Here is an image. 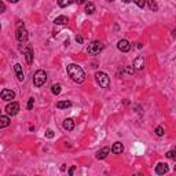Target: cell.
Listing matches in <instances>:
<instances>
[{
    "mask_svg": "<svg viewBox=\"0 0 176 176\" xmlns=\"http://www.w3.org/2000/svg\"><path fill=\"white\" fill-rule=\"evenodd\" d=\"M67 74H69V77L72 78L74 83H78V84L86 80V73H84V70L81 69L80 66L74 65V63H70V65L67 66Z\"/></svg>",
    "mask_w": 176,
    "mask_h": 176,
    "instance_id": "6da1fadb",
    "label": "cell"
},
{
    "mask_svg": "<svg viewBox=\"0 0 176 176\" xmlns=\"http://www.w3.org/2000/svg\"><path fill=\"white\" fill-rule=\"evenodd\" d=\"M15 37H17V40H18V42H21V43L26 42V40H28V37H29L28 30H26L25 25H23L21 21L17 22V34H15Z\"/></svg>",
    "mask_w": 176,
    "mask_h": 176,
    "instance_id": "7a4b0ae2",
    "label": "cell"
},
{
    "mask_svg": "<svg viewBox=\"0 0 176 176\" xmlns=\"http://www.w3.org/2000/svg\"><path fill=\"white\" fill-rule=\"evenodd\" d=\"M47 81V73L44 70H37L36 73L33 74V84L36 87H43Z\"/></svg>",
    "mask_w": 176,
    "mask_h": 176,
    "instance_id": "3957f363",
    "label": "cell"
},
{
    "mask_svg": "<svg viewBox=\"0 0 176 176\" xmlns=\"http://www.w3.org/2000/svg\"><path fill=\"white\" fill-rule=\"evenodd\" d=\"M95 78H96V83L99 84L102 88H109L110 87V78L106 73L103 72H98L95 74Z\"/></svg>",
    "mask_w": 176,
    "mask_h": 176,
    "instance_id": "277c9868",
    "label": "cell"
},
{
    "mask_svg": "<svg viewBox=\"0 0 176 176\" xmlns=\"http://www.w3.org/2000/svg\"><path fill=\"white\" fill-rule=\"evenodd\" d=\"M102 50H103V44H102V42L95 40V42H92L90 46H88V54L96 55V54H99Z\"/></svg>",
    "mask_w": 176,
    "mask_h": 176,
    "instance_id": "5b68a950",
    "label": "cell"
},
{
    "mask_svg": "<svg viewBox=\"0 0 176 176\" xmlns=\"http://www.w3.org/2000/svg\"><path fill=\"white\" fill-rule=\"evenodd\" d=\"M18 111H19V103H17V102H11V103H8L6 106V113L8 116H15V114H18Z\"/></svg>",
    "mask_w": 176,
    "mask_h": 176,
    "instance_id": "8992f818",
    "label": "cell"
},
{
    "mask_svg": "<svg viewBox=\"0 0 176 176\" xmlns=\"http://www.w3.org/2000/svg\"><path fill=\"white\" fill-rule=\"evenodd\" d=\"M0 96H2V99L3 101H6V102H10V101H13L14 98H15V92H14L13 90H3L2 92H0Z\"/></svg>",
    "mask_w": 176,
    "mask_h": 176,
    "instance_id": "52a82bcc",
    "label": "cell"
},
{
    "mask_svg": "<svg viewBox=\"0 0 176 176\" xmlns=\"http://www.w3.org/2000/svg\"><path fill=\"white\" fill-rule=\"evenodd\" d=\"M23 54H25L26 63H28V65H32V62H33V50H32L29 46H26L25 48H23Z\"/></svg>",
    "mask_w": 176,
    "mask_h": 176,
    "instance_id": "ba28073f",
    "label": "cell"
},
{
    "mask_svg": "<svg viewBox=\"0 0 176 176\" xmlns=\"http://www.w3.org/2000/svg\"><path fill=\"white\" fill-rule=\"evenodd\" d=\"M117 48L120 50V51H122V52H128L131 50V44L128 40H120L118 43H117Z\"/></svg>",
    "mask_w": 176,
    "mask_h": 176,
    "instance_id": "9c48e42d",
    "label": "cell"
},
{
    "mask_svg": "<svg viewBox=\"0 0 176 176\" xmlns=\"http://www.w3.org/2000/svg\"><path fill=\"white\" fill-rule=\"evenodd\" d=\"M168 165L164 162H158L157 166H155V174L157 175H165L166 172H168Z\"/></svg>",
    "mask_w": 176,
    "mask_h": 176,
    "instance_id": "30bf717a",
    "label": "cell"
},
{
    "mask_svg": "<svg viewBox=\"0 0 176 176\" xmlns=\"http://www.w3.org/2000/svg\"><path fill=\"white\" fill-rule=\"evenodd\" d=\"M143 66H145V58H143V55H139V57L135 58L134 67L136 70H140V69H143Z\"/></svg>",
    "mask_w": 176,
    "mask_h": 176,
    "instance_id": "8fae6325",
    "label": "cell"
},
{
    "mask_svg": "<svg viewBox=\"0 0 176 176\" xmlns=\"http://www.w3.org/2000/svg\"><path fill=\"white\" fill-rule=\"evenodd\" d=\"M14 69H15V74H17V78H18V81H23V72H22V66L19 65V63H15L14 65Z\"/></svg>",
    "mask_w": 176,
    "mask_h": 176,
    "instance_id": "7c38bea8",
    "label": "cell"
},
{
    "mask_svg": "<svg viewBox=\"0 0 176 176\" xmlns=\"http://www.w3.org/2000/svg\"><path fill=\"white\" fill-rule=\"evenodd\" d=\"M122 150H124V146H122L121 142H116L113 145V147H111V151H113L114 154H121Z\"/></svg>",
    "mask_w": 176,
    "mask_h": 176,
    "instance_id": "4fadbf2b",
    "label": "cell"
},
{
    "mask_svg": "<svg viewBox=\"0 0 176 176\" xmlns=\"http://www.w3.org/2000/svg\"><path fill=\"white\" fill-rule=\"evenodd\" d=\"M63 128H65L66 131L74 130V121H73V118H66L65 121H63Z\"/></svg>",
    "mask_w": 176,
    "mask_h": 176,
    "instance_id": "5bb4252c",
    "label": "cell"
},
{
    "mask_svg": "<svg viewBox=\"0 0 176 176\" xmlns=\"http://www.w3.org/2000/svg\"><path fill=\"white\" fill-rule=\"evenodd\" d=\"M109 153H110V149L109 147H103V149H101V150L98 151L96 158H98V160H103V158H106V155Z\"/></svg>",
    "mask_w": 176,
    "mask_h": 176,
    "instance_id": "9a60e30c",
    "label": "cell"
},
{
    "mask_svg": "<svg viewBox=\"0 0 176 176\" xmlns=\"http://www.w3.org/2000/svg\"><path fill=\"white\" fill-rule=\"evenodd\" d=\"M10 117L8 116H2L0 114V128H6V127H8L10 125Z\"/></svg>",
    "mask_w": 176,
    "mask_h": 176,
    "instance_id": "2e32d148",
    "label": "cell"
},
{
    "mask_svg": "<svg viewBox=\"0 0 176 176\" xmlns=\"http://www.w3.org/2000/svg\"><path fill=\"white\" fill-rule=\"evenodd\" d=\"M54 22H55V25H66V23L69 22V18L65 15H59L54 19Z\"/></svg>",
    "mask_w": 176,
    "mask_h": 176,
    "instance_id": "e0dca14e",
    "label": "cell"
},
{
    "mask_svg": "<svg viewBox=\"0 0 176 176\" xmlns=\"http://www.w3.org/2000/svg\"><path fill=\"white\" fill-rule=\"evenodd\" d=\"M70 106H72V102H69V101H59L57 103L58 109H69Z\"/></svg>",
    "mask_w": 176,
    "mask_h": 176,
    "instance_id": "ac0fdd59",
    "label": "cell"
},
{
    "mask_svg": "<svg viewBox=\"0 0 176 176\" xmlns=\"http://www.w3.org/2000/svg\"><path fill=\"white\" fill-rule=\"evenodd\" d=\"M61 91H62V87H61V84H54V86L51 87V92L54 94V95H59Z\"/></svg>",
    "mask_w": 176,
    "mask_h": 176,
    "instance_id": "d6986e66",
    "label": "cell"
},
{
    "mask_svg": "<svg viewBox=\"0 0 176 176\" xmlns=\"http://www.w3.org/2000/svg\"><path fill=\"white\" fill-rule=\"evenodd\" d=\"M73 2H74V0H58V6L62 7V8H65V7H67V6L72 4Z\"/></svg>",
    "mask_w": 176,
    "mask_h": 176,
    "instance_id": "ffe728a7",
    "label": "cell"
},
{
    "mask_svg": "<svg viewBox=\"0 0 176 176\" xmlns=\"http://www.w3.org/2000/svg\"><path fill=\"white\" fill-rule=\"evenodd\" d=\"M146 3L149 4V7H150L151 11H157L158 10V6H157V3H155L154 0H146Z\"/></svg>",
    "mask_w": 176,
    "mask_h": 176,
    "instance_id": "44dd1931",
    "label": "cell"
},
{
    "mask_svg": "<svg viewBox=\"0 0 176 176\" xmlns=\"http://www.w3.org/2000/svg\"><path fill=\"white\" fill-rule=\"evenodd\" d=\"M95 11V6L92 3H87L86 4V14H92Z\"/></svg>",
    "mask_w": 176,
    "mask_h": 176,
    "instance_id": "7402d4cb",
    "label": "cell"
},
{
    "mask_svg": "<svg viewBox=\"0 0 176 176\" xmlns=\"http://www.w3.org/2000/svg\"><path fill=\"white\" fill-rule=\"evenodd\" d=\"M132 2H134L135 4H136L138 7H140V8H143L146 6V0H132Z\"/></svg>",
    "mask_w": 176,
    "mask_h": 176,
    "instance_id": "603a6c76",
    "label": "cell"
},
{
    "mask_svg": "<svg viewBox=\"0 0 176 176\" xmlns=\"http://www.w3.org/2000/svg\"><path fill=\"white\" fill-rule=\"evenodd\" d=\"M155 134H157V136H164L165 130H164L162 127H157V128H155Z\"/></svg>",
    "mask_w": 176,
    "mask_h": 176,
    "instance_id": "cb8c5ba5",
    "label": "cell"
},
{
    "mask_svg": "<svg viewBox=\"0 0 176 176\" xmlns=\"http://www.w3.org/2000/svg\"><path fill=\"white\" fill-rule=\"evenodd\" d=\"M166 157H168V158H172V160H175V158H176V155H175V150L168 151V154H166Z\"/></svg>",
    "mask_w": 176,
    "mask_h": 176,
    "instance_id": "d4e9b609",
    "label": "cell"
},
{
    "mask_svg": "<svg viewBox=\"0 0 176 176\" xmlns=\"http://www.w3.org/2000/svg\"><path fill=\"white\" fill-rule=\"evenodd\" d=\"M33 103H34L33 98H30V99L28 101V110H32V107H33Z\"/></svg>",
    "mask_w": 176,
    "mask_h": 176,
    "instance_id": "484cf974",
    "label": "cell"
},
{
    "mask_svg": "<svg viewBox=\"0 0 176 176\" xmlns=\"http://www.w3.org/2000/svg\"><path fill=\"white\" fill-rule=\"evenodd\" d=\"M46 136H47V138H50V139H51V138H54V132H52L51 130H48V131L46 132Z\"/></svg>",
    "mask_w": 176,
    "mask_h": 176,
    "instance_id": "4316f807",
    "label": "cell"
},
{
    "mask_svg": "<svg viewBox=\"0 0 176 176\" xmlns=\"http://www.w3.org/2000/svg\"><path fill=\"white\" fill-rule=\"evenodd\" d=\"M4 11H6V6H4V3L0 2V14L4 13Z\"/></svg>",
    "mask_w": 176,
    "mask_h": 176,
    "instance_id": "83f0119b",
    "label": "cell"
},
{
    "mask_svg": "<svg viewBox=\"0 0 176 176\" xmlns=\"http://www.w3.org/2000/svg\"><path fill=\"white\" fill-rule=\"evenodd\" d=\"M76 42H77V43H83V37H81V36H76Z\"/></svg>",
    "mask_w": 176,
    "mask_h": 176,
    "instance_id": "f1b7e54d",
    "label": "cell"
},
{
    "mask_svg": "<svg viewBox=\"0 0 176 176\" xmlns=\"http://www.w3.org/2000/svg\"><path fill=\"white\" fill-rule=\"evenodd\" d=\"M76 3H77V4H84V3L87 2V0H74Z\"/></svg>",
    "mask_w": 176,
    "mask_h": 176,
    "instance_id": "f546056e",
    "label": "cell"
},
{
    "mask_svg": "<svg viewBox=\"0 0 176 176\" xmlns=\"http://www.w3.org/2000/svg\"><path fill=\"white\" fill-rule=\"evenodd\" d=\"M74 169H76V166H72V168L69 169V175H73V172H74Z\"/></svg>",
    "mask_w": 176,
    "mask_h": 176,
    "instance_id": "4dcf8cb0",
    "label": "cell"
},
{
    "mask_svg": "<svg viewBox=\"0 0 176 176\" xmlns=\"http://www.w3.org/2000/svg\"><path fill=\"white\" fill-rule=\"evenodd\" d=\"M8 2H10V3H18L19 0H8Z\"/></svg>",
    "mask_w": 176,
    "mask_h": 176,
    "instance_id": "1f68e13d",
    "label": "cell"
},
{
    "mask_svg": "<svg viewBox=\"0 0 176 176\" xmlns=\"http://www.w3.org/2000/svg\"><path fill=\"white\" fill-rule=\"evenodd\" d=\"M124 3H130V2H132V0H122Z\"/></svg>",
    "mask_w": 176,
    "mask_h": 176,
    "instance_id": "d6a6232c",
    "label": "cell"
},
{
    "mask_svg": "<svg viewBox=\"0 0 176 176\" xmlns=\"http://www.w3.org/2000/svg\"><path fill=\"white\" fill-rule=\"evenodd\" d=\"M109 2H113V0H109Z\"/></svg>",
    "mask_w": 176,
    "mask_h": 176,
    "instance_id": "836d02e7",
    "label": "cell"
},
{
    "mask_svg": "<svg viewBox=\"0 0 176 176\" xmlns=\"http://www.w3.org/2000/svg\"><path fill=\"white\" fill-rule=\"evenodd\" d=\"M0 26H2V25H0Z\"/></svg>",
    "mask_w": 176,
    "mask_h": 176,
    "instance_id": "e575fe53",
    "label": "cell"
}]
</instances>
